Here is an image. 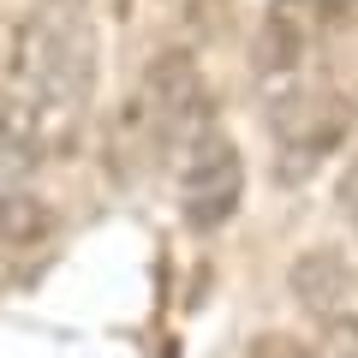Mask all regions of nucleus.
Here are the masks:
<instances>
[{"instance_id":"nucleus-8","label":"nucleus","mask_w":358,"mask_h":358,"mask_svg":"<svg viewBox=\"0 0 358 358\" xmlns=\"http://www.w3.org/2000/svg\"><path fill=\"white\" fill-rule=\"evenodd\" d=\"M341 209H346V221H352V233H358V150H352V162H346V173H341Z\"/></svg>"},{"instance_id":"nucleus-1","label":"nucleus","mask_w":358,"mask_h":358,"mask_svg":"<svg viewBox=\"0 0 358 358\" xmlns=\"http://www.w3.org/2000/svg\"><path fill=\"white\" fill-rule=\"evenodd\" d=\"M90 84H96V42L78 6H42L0 24V90L24 108L42 155L78 138Z\"/></svg>"},{"instance_id":"nucleus-5","label":"nucleus","mask_w":358,"mask_h":358,"mask_svg":"<svg viewBox=\"0 0 358 358\" xmlns=\"http://www.w3.org/2000/svg\"><path fill=\"white\" fill-rule=\"evenodd\" d=\"M329 18H334V0H275L263 13V30L251 42V66L263 78V96H275V90L305 78V60L322 42Z\"/></svg>"},{"instance_id":"nucleus-4","label":"nucleus","mask_w":358,"mask_h":358,"mask_svg":"<svg viewBox=\"0 0 358 358\" xmlns=\"http://www.w3.org/2000/svg\"><path fill=\"white\" fill-rule=\"evenodd\" d=\"M239 197H245V155H239V143H233L227 131L203 126L185 150H179V215H185V227L215 233V227L233 221Z\"/></svg>"},{"instance_id":"nucleus-6","label":"nucleus","mask_w":358,"mask_h":358,"mask_svg":"<svg viewBox=\"0 0 358 358\" xmlns=\"http://www.w3.org/2000/svg\"><path fill=\"white\" fill-rule=\"evenodd\" d=\"M293 293L299 305H310L317 317H334V310H346V299H352V275H346V263L334 251H310L293 263Z\"/></svg>"},{"instance_id":"nucleus-2","label":"nucleus","mask_w":358,"mask_h":358,"mask_svg":"<svg viewBox=\"0 0 358 358\" xmlns=\"http://www.w3.org/2000/svg\"><path fill=\"white\" fill-rule=\"evenodd\" d=\"M203 126H215L203 72H197V60L185 48H167L143 66L138 90L126 96L120 120L108 126V155H114L120 179H138V173H155V167L179 162V150Z\"/></svg>"},{"instance_id":"nucleus-7","label":"nucleus","mask_w":358,"mask_h":358,"mask_svg":"<svg viewBox=\"0 0 358 358\" xmlns=\"http://www.w3.org/2000/svg\"><path fill=\"white\" fill-rule=\"evenodd\" d=\"M245 358H334L322 341H299V334H257Z\"/></svg>"},{"instance_id":"nucleus-3","label":"nucleus","mask_w":358,"mask_h":358,"mask_svg":"<svg viewBox=\"0 0 358 358\" xmlns=\"http://www.w3.org/2000/svg\"><path fill=\"white\" fill-rule=\"evenodd\" d=\"M268 120H275V167H281V185H293V179H310V167L341 150L346 126H352V102L334 96V90L287 84V90L268 96Z\"/></svg>"}]
</instances>
